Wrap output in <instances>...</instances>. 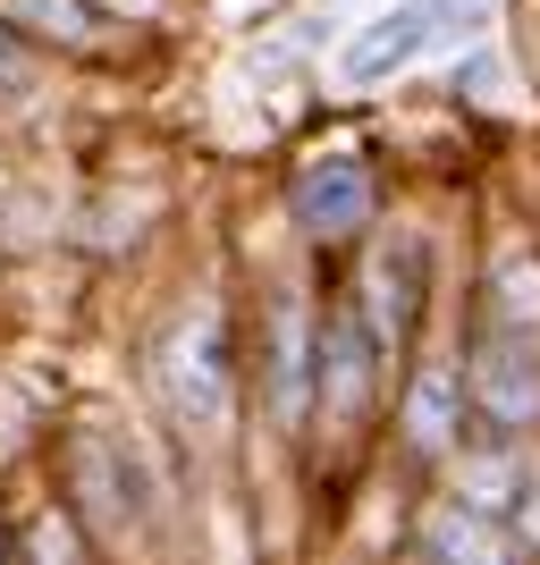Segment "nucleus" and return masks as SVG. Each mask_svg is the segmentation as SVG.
Returning a JSON list of instances; mask_svg holds the SVG:
<instances>
[{
	"mask_svg": "<svg viewBox=\"0 0 540 565\" xmlns=\"http://www.w3.org/2000/svg\"><path fill=\"white\" fill-rule=\"evenodd\" d=\"M94 9H102V18H110L136 51L178 43V34H187V18H194V0H94Z\"/></svg>",
	"mask_w": 540,
	"mask_h": 565,
	"instance_id": "obj_14",
	"label": "nucleus"
},
{
	"mask_svg": "<svg viewBox=\"0 0 540 565\" xmlns=\"http://www.w3.org/2000/svg\"><path fill=\"white\" fill-rule=\"evenodd\" d=\"M398 194H405V169L389 161V143H372L363 127H313L271 169V236L287 254L338 270L398 212Z\"/></svg>",
	"mask_w": 540,
	"mask_h": 565,
	"instance_id": "obj_4",
	"label": "nucleus"
},
{
	"mask_svg": "<svg viewBox=\"0 0 540 565\" xmlns=\"http://www.w3.org/2000/svg\"><path fill=\"white\" fill-rule=\"evenodd\" d=\"M440 25H447V0H363L321 60V94L347 102V110L389 102L440 60Z\"/></svg>",
	"mask_w": 540,
	"mask_h": 565,
	"instance_id": "obj_7",
	"label": "nucleus"
},
{
	"mask_svg": "<svg viewBox=\"0 0 540 565\" xmlns=\"http://www.w3.org/2000/svg\"><path fill=\"white\" fill-rule=\"evenodd\" d=\"M34 465H43V490L76 507V523L94 532L102 557L194 541V507L212 498V490H203V472L152 430V414H144L136 397H127V405L102 397V405L51 414Z\"/></svg>",
	"mask_w": 540,
	"mask_h": 565,
	"instance_id": "obj_1",
	"label": "nucleus"
},
{
	"mask_svg": "<svg viewBox=\"0 0 540 565\" xmlns=\"http://www.w3.org/2000/svg\"><path fill=\"white\" fill-rule=\"evenodd\" d=\"M136 405L169 448L220 490L245 472V338H236V270H194L136 330Z\"/></svg>",
	"mask_w": 540,
	"mask_h": 565,
	"instance_id": "obj_2",
	"label": "nucleus"
},
{
	"mask_svg": "<svg viewBox=\"0 0 540 565\" xmlns=\"http://www.w3.org/2000/svg\"><path fill=\"white\" fill-rule=\"evenodd\" d=\"M447 312L473 321V330L540 338V228L532 220L490 212L456 245V296H447Z\"/></svg>",
	"mask_w": 540,
	"mask_h": 565,
	"instance_id": "obj_8",
	"label": "nucleus"
},
{
	"mask_svg": "<svg viewBox=\"0 0 540 565\" xmlns=\"http://www.w3.org/2000/svg\"><path fill=\"white\" fill-rule=\"evenodd\" d=\"M465 439H473L465 363H456V338H447V321H440V330L414 338V354L389 372V414H380L372 472H380V481H398V490H423Z\"/></svg>",
	"mask_w": 540,
	"mask_h": 565,
	"instance_id": "obj_6",
	"label": "nucleus"
},
{
	"mask_svg": "<svg viewBox=\"0 0 540 565\" xmlns=\"http://www.w3.org/2000/svg\"><path fill=\"white\" fill-rule=\"evenodd\" d=\"M18 557H68V565H85V557H102L94 548V532L76 523V507L68 498H51L43 481L18 498Z\"/></svg>",
	"mask_w": 540,
	"mask_h": 565,
	"instance_id": "obj_13",
	"label": "nucleus"
},
{
	"mask_svg": "<svg viewBox=\"0 0 540 565\" xmlns=\"http://www.w3.org/2000/svg\"><path fill=\"white\" fill-rule=\"evenodd\" d=\"M447 338H456V363H465L473 430L540 448V338L473 330V321H456V312H447Z\"/></svg>",
	"mask_w": 540,
	"mask_h": 565,
	"instance_id": "obj_9",
	"label": "nucleus"
},
{
	"mask_svg": "<svg viewBox=\"0 0 540 565\" xmlns=\"http://www.w3.org/2000/svg\"><path fill=\"white\" fill-rule=\"evenodd\" d=\"M321 287L329 270L271 236L262 262H236V338H245V472L279 465L305 481L313 380H321Z\"/></svg>",
	"mask_w": 540,
	"mask_h": 565,
	"instance_id": "obj_3",
	"label": "nucleus"
},
{
	"mask_svg": "<svg viewBox=\"0 0 540 565\" xmlns=\"http://www.w3.org/2000/svg\"><path fill=\"white\" fill-rule=\"evenodd\" d=\"M507 532H516V557H540V456L523 472V498H516V515H507Z\"/></svg>",
	"mask_w": 540,
	"mask_h": 565,
	"instance_id": "obj_15",
	"label": "nucleus"
},
{
	"mask_svg": "<svg viewBox=\"0 0 540 565\" xmlns=\"http://www.w3.org/2000/svg\"><path fill=\"white\" fill-rule=\"evenodd\" d=\"M0 18L18 25L34 51H51L68 76H127L144 60V51L94 9V0H0Z\"/></svg>",
	"mask_w": 540,
	"mask_h": 565,
	"instance_id": "obj_11",
	"label": "nucleus"
},
{
	"mask_svg": "<svg viewBox=\"0 0 540 565\" xmlns=\"http://www.w3.org/2000/svg\"><path fill=\"white\" fill-rule=\"evenodd\" d=\"M68 94H76V76L60 68L51 51H34L18 25L0 18V143L51 127V118L68 110Z\"/></svg>",
	"mask_w": 540,
	"mask_h": 565,
	"instance_id": "obj_12",
	"label": "nucleus"
},
{
	"mask_svg": "<svg viewBox=\"0 0 540 565\" xmlns=\"http://www.w3.org/2000/svg\"><path fill=\"white\" fill-rule=\"evenodd\" d=\"M389 541H398L405 557H431V565H523L516 532H507L498 515H481V507H465L456 490H440V481L405 490Z\"/></svg>",
	"mask_w": 540,
	"mask_h": 565,
	"instance_id": "obj_10",
	"label": "nucleus"
},
{
	"mask_svg": "<svg viewBox=\"0 0 540 565\" xmlns=\"http://www.w3.org/2000/svg\"><path fill=\"white\" fill-rule=\"evenodd\" d=\"M329 287H338L347 312L372 330V347L389 354V363H405L414 338H431L447 321V296H456V228H440L431 212H414L398 194V212L329 270Z\"/></svg>",
	"mask_w": 540,
	"mask_h": 565,
	"instance_id": "obj_5",
	"label": "nucleus"
}]
</instances>
